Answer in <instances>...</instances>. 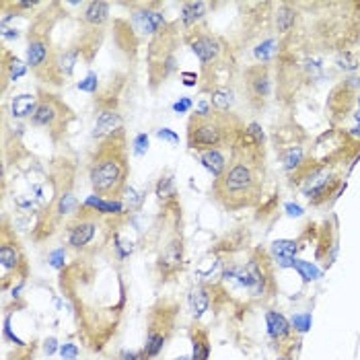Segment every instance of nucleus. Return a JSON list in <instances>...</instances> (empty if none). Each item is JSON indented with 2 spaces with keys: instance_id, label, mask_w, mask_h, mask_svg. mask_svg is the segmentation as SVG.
<instances>
[{
  "instance_id": "nucleus-1",
  "label": "nucleus",
  "mask_w": 360,
  "mask_h": 360,
  "mask_svg": "<svg viewBox=\"0 0 360 360\" xmlns=\"http://www.w3.org/2000/svg\"><path fill=\"white\" fill-rule=\"evenodd\" d=\"M128 173H130V167H128V155L124 146V132L120 130L101 142L91 161L89 179L93 192L95 196L107 200L109 196H120L128 188Z\"/></svg>"
},
{
  "instance_id": "nucleus-2",
  "label": "nucleus",
  "mask_w": 360,
  "mask_h": 360,
  "mask_svg": "<svg viewBox=\"0 0 360 360\" xmlns=\"http://www.w3.org/2000/svg\"><path fill=\"white\" fill-rule=\"evenodd\" d=\"M214 196L229 210L251 206L260 196V175L253 163L237 157L233 165L227 167L223 177L214 181Z\"/></svg>"
},
{
  "instance_id": "nucleus-3",
  "label": "nucleus",
  "mask_w": 360,
  "mask_h": 360,
  "mask_svg": "<svg viewBox=\"0 0 360 360\" xmlns=\"http://www.w3.org/2000/svg\"><path fill=\"white\" fill-rule=\"evenodd\" d=\"M227 140H229V128L220 118H214V115L204 118V115H198V113H194L190 118L188 146L192 150L204 153V150L223 146Z\"/></svg>"
},
{
  "instance_id": "nucleus-4",
  "label": "nucleus",
  "mask_w": 360,
  "mask_h": 360,
  "mask_svg": "<svg viewBox=\"0 0 360 360\" xmlns=\"http://www.w3.org/2000/svg\"><path fill=\"white\" fill-rule=\"evenodd\" d=\"M68 113L66 105L54 95H41L35 113L31 115V124L39 128H58L64 124V115Z\"/></svg>"
},
{
  "instance_id": "nucleus-5",
  "label": "nucleus",
  "mask_w": 360,
  "mask_h": 360,
  "mask_svg": "<svg viewBox=\"0 0 360 360\" xmlns=\"http://www.w3.org/2000/svg\"><path fill=\"white\" fill-rule=\"evenodd\" d=\"M190 48L202 66H210L212 62L218 60L220 52H223V43L210 33H196V37L190 39Z\"/></svg>"
},
{
  "instance_id": "nucleus-6",
  "label": "nucleus",
  "mask_w": 360,
  "mask_h": 360,
  "mask_svg": "<svg viewBox=\"0 0 360 360\" xmlns=\"http://www.w3.org/2000/svg\"><path fill=\"white\" fill-rule=\"evenodd\" d=\"M97 233V223L93 218H78L74 225L68 229V245L74 249H83L93 241Z\"/></svg>"
},
{
  "instance_id": "nucleus-7",
  "label": "nucleus",
  "mask_w": 360,
  "mask_h": 360,
  "mask_svg": "<svg viewBox=\"0 0 360 360\" xmlns=\"http://www.w3.org/2000/svg\"><path fill=\"white\" fill-rule=\"evenodd\" d=\"M181 263H183V243H181V239L175 237L173 241L167 243L165 249L161 251L159 270H161L163 274H171V272L179 270Z\"/></svg>"
},
{
  "instance_id": "nucleus-8",
  "label": "nucleus",
  "mask_w": 360,
  "mask_h": 360,
  "mask_svg": "<svg viewBox=\"0 0 360 360\" xmlns=\"http://www.w3.org/2000/svg\"><path fill=\"white\" fill-rule=\"evenodd\" d=\"M122 130V115L113 109H107V111H101L97 115V122H95V130H93V138L97 140H105V138L113 136L115 132Z\"/></svg>"
},
{
  "instance_id": "nucleus-9",
  "label": "nucleus",
  "mask_w": 360,
  "mask_h": 360,
  "mask_svg": "<svg viewBox=\"0 0 360 360\" xmlns=\"http://www.w3.org/2000/svg\"><path fill=\"white\" fill-rule=\"evenodd\" d=\"M132 23L140 33H150V35H155V33H159L163 27H165V17H163V13H159V10L144 8V10L134 13Z\"/></svg>"
},
{
  "instance_id": "nucleus-10",
  "label": "nucleus",
  "mask_w": 360,
  "mask_h": 360,
  "mask_svg": "<svg viewBox=\"0 0 360 360\" xmlns=\"http://www.w3.org/2000/svg\"><path fill=\"white\" fill-rule=\"evenodd\" d=\"M48 54H50V50H48V41H45L43 37H39V35H31V37H29L27 54H25V58H27V66H29V68H33V70L39 72V68L45 66V62H48Z\"/></svg>"
},
{
  "instance_id": "nucleus-11",
  "label": "nucleus",
  "mask_w": 360,
  "mask_h": 360,
  "mask_svg": "<svg viewBox=\"0 0 360 360\" xmlns=\"http://www.w3.org/2000/svg\"><path fill=\"white\" fill-rule=\"evenodd\" d=\"M37 103H39V99L33 93H21V95L13 97V101H10V111H13L17 120L31 118L37 109Z\"/></svg>"
},
{
  "instance_id": "nucleus-12",
  "label": "nucleus",
  "mask_w": 360,
  "mask_h": 360,
  "mask_svg": "<svg viewBox=\"0 0 360 360\" xmlns=\"http://www.w3.org/2000/svg\"><path fill=\"white\" fill-rule=\"evenodd\" d=\"M208 4L202 2V0H192V2H183L181 6V25L183 27H196L198 23L206 17Z\"/></svg>"
},
{
  "instance_id": "nucleus-13",
  "label": "nucleus",
  "mask_w": 360,
  "mask_h": 360,
  "mask_svg": "<svg viewBox=\"0 0 360 360\" xmlns=\"http://www.w3.org/2000/svg\"><path fill=\"white\" fill-rule=\"evenodd\" d=\"M265 325H268L270 338H274V340H284L286 335L290 333V329H293L290 321L282 315V313H278V311H268V313H265Z\"/></svg>"
},
{
  "instance_id": "nucleus-14",
  "label": "nucleus",
  "mask_w": 360,
  "mask_h": 360,
  "mask_svg": "<svg viewBox=\"0 0 360 360\" xmlns=\"http://www.w3.org/2000/svg\"><path fill=\"white\" fill-rule=\"evenodd\" d=\"M272 253L276 262L282 265V268H293L295 265V253H296V243L290 239H280L272 243Z\"/></svg>"
},
{
  "instance_id": "nucleus-15",
  "label": "nucleus",
  "mask_w": 360,
  "mask_h": 360,
  "mask_svg": "<svg viewBox=\"0 0 360 360\" xmlns=\"http://www.w3.org/2000/svg\"><path fill=\"white\" fill-rule=\"evenodd\" d=\"M198 157H200V163H202V165H204L208 171H210L216 179H218V177H223V173H225V171H227V167H229V163H227L225 155L220 153L218 148L204 150V153H200Z\"/></svg>"
},
{
  "instance_id": "nucleus-16",
  "label": "nucleus",
  "mask_w": 360,
  "mask_h": 360,
  "mask_svg": "<svg viewBox=\"0 0 360 360\" xmlns=\"http://www.w3.org/2000/svg\"><path fill=\"white\" fill-rule=\"evenodd\" d=\"M85 208H93V212H101V214H122L124 212V204L120 200L113 198H101V196H91L83 204Z\"/></svg>"
},
{
  "instance_id": "nucleus-17",
  "label": "nucleus",
  "mask_w": 360,
  "mask_h": 360,
  "mask_svg": "<svg viewBox=\"0 0 360 360\" xmlns=\"http://www.w3.org/2000/svg\"><path fill=\"white\" fill-rule=\"evenodd\" d=\"M109 19V2H103V0H93L85 8V23L93 27L103 25Z\"/></svg>"
},
{
  "instance_id": "nucleus-18",
  "label": "nucleus",
  "mask_w": 360,
  "mask_h": 360,
  "mask_svg": "<svg viewBox=\"0 0 360 360\" xmlns=\"http://www.w3.org/2000/svg\"><path fill=\"white\" fill-rule=\"evenodd\" d=\"M76 60H78V50H64V52H58L56 58L52 60V68L56 70L58 76H68V74H72Z\"/></svg>"
},
{
  "instance_id": "nucleus-19",
  "label": "nucleus",
  "mask_w": 360,
  "mask_h": 360,
  "mask_svg": "<svg viewBox=\"0 0 360 360\" xmlns=\"http://www.w3.org/2000/svg\"><path fill=\"white\" fill-rule=\"evenodd\" d=\"M155 196L161 204L171 206L177 202V190H175V179L173 175H163L155 185Z\"/></svg>"
},
{
  "instance_id": "nucleus-20",
  "label": "nucleus",
  "mask_w": 360,
  "mask_h": 360,
  "mask_svg": "<svg viewBox=\"0 0 360 360\" xmlns=\"http://www.w3.org/2000/svg\"><path fill=\"white\" fill-rule=\"evenodd\" d=\"M249 89L253 97L263 99L270 95V76L265 68H258V70H249Z\"/></svg>"
},
{
  "instance_id": "nucleus-21",
  "label": "nucleus",
  "mask_w": 360,
  "mask_h": 360,
  "mask_svg": "<svg viewBox=\"0 0 360 360\" xmlns=\"http://www.w3.org/2000/svg\"><path fill=\"white\" fill-rule=\"evenodd\" d=\"M235 103V91L230 87H214L212 93H210V105L218 111H229L230 107H233Z\"/></svg>"
},
{
  "instance_id": "nucleus-22",
  "label": "nucleus",
  "mask_w": 360,
  "mask_h": 360,
  "mask_svg": "<svg viewBox=\"0 0 360 360\" xmlns=\"http://www.w3.org/2000/svg\"><path fill=\"white\" fill-rule=\"evenodd\" d=\"M165 342H167V335H165V333L159 331L157 327H150V329H148V335H146V344H144V348H142V356H144V360L159 356L161 350H163V346H165Z\"/></svg>"
},
{
  "instance_id": "nucleus-23",
  "label": "nucleus",
  "mask_w": 360,
  "mask_h": 360,
  "mask_svg": "<svg viewBox=\"0 0 360 360\" xmlns=\"http://www.w3.org/2000/svg\"><path fill=\"white\" fill-rule=\"evenodd\" d=\"M23 258H21V251L15 243H2L0 245V265H2V270H17L21 265Z\"/></svg>"
},
{
  "instance_id": "nucleus-24",
  "label": "nucleus",
  "mask_w": 360,
  "mask_h": 360,
  "mask_svg": "<svg viewBox=\"0 0 360 360\" xmlns=\"http://www.w3.org/2000/svg\"><path fill=\"white\" fill-rule=\"evenodd\" d=\"M190 305H192V313H194V317L196 319H200L204 313L208 311V307H210V296H208V293H206V288H202V286H198V288H194L192 293H190Z\"/></svg>"
},
{
  "instance_id": "nucleus-25",
  "label": "nucleus",
  "mask_w": 360,
  "mask_h": 360,
  "mask_svg": "<svg viewBox=\"0 0 360 360\" xmlns=\"http://www.w3.org/2000/svg\"><path fill=\"white\" fill-rule=\"evenodd\" d=\"M247 270H249V276H251V284H249L251 296H262L265 293V280H268V278H265V274L262 272L258 262H249Z\"/></svg>"
},
{
  "instance_id": "nucleus-26",
  "label": "nucleus",
  "mask_w": 360,
  "mask_h": 360,
  "mask_svg": "<svg viewBox=\"0 0 360 360\" xmlns=\"http://www.w3.org/2000/svg\"><path fill=\"white\" fill-rule=\"evenodd\" d=\"M192 344H194L192 360H208V358H210V344H208L206 333L196 331L192 335Z\"/></svg>"
},
{
  "instance_id": "nucleus-27",
  "label": "nucleus",
  "mask_w": 360,
  "mask_h": 360,
  "mask_svg": "<svg viewBox=\"0 0 360 360\" xmlns=\"http://www.w3.org/2000/svg\"><path fill=\"white\" fill-rule=\"evenodd\" d=\"M76 210H78V200H76V196L70 194V192H64L60 198H58L56 212L60 214V216H68V214H72V212H76Z\"/></svg>"
},
{
  "instance_id": "nucleus-28",
  "label": "nucleus",
  "mask_w": 360,
  "mask_h": 360,
  "mask_svg": "<svg viewBox=\"0 0 360 360\" xmlns=\"http://www.w3.org/2000/svg\"><path fill=\"white\" fill-rule=\"evenodd\" d=\"M293 268L300 274V278H303L305 282H313V280H317V278L321 276V272H319V268L315 263H311V262H303V260H295V265Z\"/></svg>"
},
{
  "instance_id": "nucleus-29",
  "label": "nucleus",
  "mask_w": 360,
  "mask_h": 360,
  "mask_svg": "<svg viewBox=\"0 0 360 360\" xmlns=\"http://www.w3.org/2000/svg\"><path fill=\"white\" fill-rule=\"evenodd\" d=\"M295 8H290V6H282L280 10H278V15H276V25H278V31L280 33H288L290 29H293V25H295Z\"/></svg>"
},
{
  "instance_id": "nucleus-30",
  "label": "nucleus",
  "mask_w": 360,
  "mask_h": 360,
  "mask_svg": "<svg viewBox=\"0 0 360 360\" xmlns=\"http://www.w3.org/2000/svg\"><path fill=\"white\" fill-rule=\"evenodd\" d=\"M4 70H6L8 78L15 83V80H19L21 76H25V74H27V66L23 64L17 56H13V58L8 60V64H4Z\"/></svg>"
},
{
  "instance_id": "nucleus-31",
  "label": "nucleus",
  "mask_w": 360,
  "mask_h": 360,
  "mask_svg": "<svg viewBox=\"0 0 360 360\" xmlns=\"http://www.w3.org/2000/svg\"><path fill=\"white\" fill-rule=\"evenodd\" d=\"M338 66L342 68V70H346V72H354L358 68V58L354 54H350V52H342L338 56Z\"/></svg>"
},
{
  "instance_id": "nucleus-32",
  "label": "nucleus",
  "mask_w": 360,
  "mask_h": 360,
  "mask_svg": "<svg viewBox=\"0 0 360 360\" xmlns=\"http://www.w3.org/2000/svg\"><path fill=\"white\" fill-rule=\"evenodd\" d=\"M300 159H303V150H300L298 146H296V148H290L288 153H286V157H284V167H286L288 171L296 169V167L300 165Z\"/></svg>"
},
{
  "instance_id": "nucleus-33",
  "label": "nucleus",
  "mask_w": 360,
  "mask_h": 360,
  "mask_svg": "<svg viewBox=\"0 0 360 360\" xmlns=\"http://www.w3.org/2000/svg\"><path fill=\"white\" fill-rule=\"evenodd\" d=\"M97 87H99V76H97V72H89L78 83V89L85 91V93H97Z\"/></svg>"
},
{
  "instance_id": "nucleus-34",
  "label": "nucleus",
  "mask_w": 360,
  "mask_h": 360,
  "mask_svg": "<svg viewBox=\"0 0 360 360\" xmlns=\"http://www.w3.org/2000/svg\"><path fill=\"white\" fill-rule=\"evenodd\" d=\"M290 325H293L296 331L305 333V331H309V327H311V315H309V313H298V315L293 317Z\"/></svg>"
},
{
  "instance_id": "nucleus-35",
  "label": "nucleus",
  "mask_w": 360,
  "mask_h": 360,
  "mask_svg": "<svg viewBox=\"0 0 360 360\" xmlns=\"http://www.w3.org/2000/svg\"><path fill=\"white\" fill-rule=\"evenodd\" d=\"M132 150L136 157H142L146 150H148V134H136L134 136V142H132Z\"/></svg>"
},
{
  "instance_id": "nucleus-36",
  "label": "nucleus",
  "mask_w": 360,
  "mask_h": 360,
  "mask_svg": "<svg viewBox=\"0 0 360 360\" xmlns=\"http://www.w3.org/2000/svg\"><path fill=\"white\" fill-rule=\"evenodd\" d=\"M78 354H80L78 346H76V344H72V342H66V344H62V346H60V356H62L64 360H76V358H78Z\"/></svg>"
},
{
  "instance_id": "nucleus-37",
  "label": "nucleus",
  "mask_w": 360,
  "mask_h": 360,
  "mask_svg": "<svg viewBox=\"0 0 360 360\" xmlns=\"http://www.w3.org/2000/svg\"><path fill=\"white\" fill-rule=\"evenodd\" d=\"M126 200H128V208L130 210H136V208H140L142 204V194H138L134 188H126Z\"/></svg>"
},
{
  "instance_id": "nucleus-38",
  "label": "nucleus",
  "mask_w": 360,
  "mask_h": 360,
  "mask_svg": "<svg viewBox=\"0 0 360 360\" xmlns=\"http://www.w3.org/2000/svg\"><path fill=\"white\" fill-rule=\"evenodd\" d=\"M64 258H66V251H64V247H60V249H56V251L50 253V263L54 265L56 270H62L64 268Z\"/></svg>"
},
{
  "instance_id": "nucleus-39",
  "label": "nucleus",
  "mask_w": 360,
  "mask_h": 360,
  "mask_svg": "<svg viewBox=\"0 0 360 360\" xmlns=\"http://www.w3.org/2000/svg\"><path fill=\"white\" fill-rule=\"evenodd\" d=\"M272 50H274V39H268V41L260 43V48L255 50V56H258L260 60H268L270 54H272Z\"/></svg>"
},
{
  "instance_id": "nucleus-40",
  "label": "nucleus",
  "mask_w": 360,
  "mask_h": 360,
  "mask_svg": "<svg viewBox=\"0 0 360 360\" xmlns=\"http://www.w3.org/2000/svg\"><path fill=\"white\" fill-rule=\"evenodd\" d=\"M192 107H194V101L190 97H181L179 101L173 103V111L175 113H188Z\"/></svg>"
},
{
  "instance_id": "nucleus-41",
  "label": "nucleus",
  "mask_w": 360,
  "mask_h": 360,
  "mask_svg": "<svg viewBox=\"0 0 360 360\" xmlns=\"http://www.w3.org/2000/svg\"><path fill=\"white\" fill-rule=\"evenodd\" d=\"M157 136L161 138V140H169L171 144H179V136L169 130V128H161V130H157Z\"/></svg>"
},
{
  "instance_id": "nucleus-42",
  "label": "nucleus",
  "mask_w": 360,
  "mask_h": 360,
  "mask_svg": "<svg viewBox=\"0 0 360 360\" xmlns=\"http://www.w3.org/2000/svg\"><path fill=\"white\" fill-rule=\"evenodd\" d=\"M4 335H6V338H8L10 342H15L17 346H23V340H19L17 335H15L13 331H10V317H6V319H4Z\"/></svg>"
},
{
  "instance_id": "nucleus-43",
  "label": "nucleus",
  "mask_w": 360,
  "mask_h": 360,
  "mask_svg": "<svg viewBox=\"0 0 360 360\" xmlns=\"http://www.w3.org/2000/svg\"><path fill=\"white\" fill-rule=\"evenodd\" d=\"M43 350H45V354H48V356L56 354V350H60V348H58V340L56 338H48V340H45V344H43Z\"/></svg>"
},
{
  "instance_id": "nucleus-44",
  "label": "nucleus",
  "mask_w": 360,
  "mask_h": 360,
  "mask_svg": "<svg viewBox=\"0 0 360 360\" xmlns=\"http://www.w3.org/2000/svg\"><path fill=\"white\" fill-rule=\"evenodd\" d=\"M181 76L185 78L183 80L185 87H196V83H198V74H196V72H181Z\"/></svg>"
},
{
  "instance_id": "nucleus-45",
  "label": "nucleus",
  "mask_w": 360,
  "mask_h": 360,
  "mask_svg": "<svg viewBox=\"0 0 360 360\" xmlns=\"http://www.w3.org/2000/svg\"><path fill=\"white\" fill-rule=\"evenodd\" d=\"M120 360H144L142 352H130V350H124L120 354Z\"/></svg>"
},
{
  "instance_id": "nucleus-46",
  "label": "nucleus",
  "mask_w": 360,
  "mask_h": 360,
  "mask_svg": "<svg viewBox=\"0 0 360 360\" xmlns=\"http://www.w3.org/2000/svg\"><path fill=\"white\" fill-rule=\"evenodd\" d=\"M286 212H288V216H300L303 214V208L298 204H286Z\"/></svg>"
},
{
  "instance_id": "nucleus-47",
  "label": "nucleus",
  "mask_w": 360,
  "mask_h": 360,
  "mask_svg": "<svg viewBox=\"0 0 360 360\" xmlns=\"http://www.w3.org/2000/svg\"><path fill=\"white\" fill-rule=\"evenodd\" d=\"M2 37L4 39H17L19 37V31L17 29H2Z\"/></svg>"
},
{
  "instance_id": "nucleus-48",
  "label": "nucleus",
  "mask_w": 360,
  "mask_h": 360,
  "mask_svg": "<svg viewBox=\"0 0 360 360\" xmlns=\"http://www.w3.org/2000/svg\"><path fill=\"white\" fill-rule=\"evenodd\" d=\"M175 360H192V358H188V356H179V358H175Z\"/></svg>"
},
{
  "instance_id": "nucleus-49",
  "label": "nucleus",
  "mask_w": 360,
  "mask_h": 360,
  "mask_svg": "<svg viewBox=\"0 0 360 360\" xmlns=\"http://www.w3.org/2000/svg\"><path fill=\"white\" fill-rule=\"evenodd\" d=\"M354 118H356V120H358V122H360V109H358V113H356V115H354Z\"/></svg>"
},
{
  "instance_id": "nucleus-50",
  "label": "nucleus",
  "mask_w": 360,
  "mask_h": 360,
  "mask_svg": "<svg viewBox=\"0 0 360 360\" xmlns=\"http://www.w3.org/2000/svg\"><path fill=\"white\" fill-rule=\"evenodd\" d=\"M358 107H360V97H358Z\"/></svg>"
},
{
  "instance_id": "nucleus-51",
  "label": "nucleus",
  "mask_w": 360,
  "mask_h": 360,
  "mask_svg": "<svg viewBox=\"0 0 360 360\" xmlns=\"http://www.w3.org/2000/svg\"><path fill=\"white\" fill-rule=\"evenodd\" d=\"M280 360H284V358H280Z\"/></svg>"
}]
</instances>
